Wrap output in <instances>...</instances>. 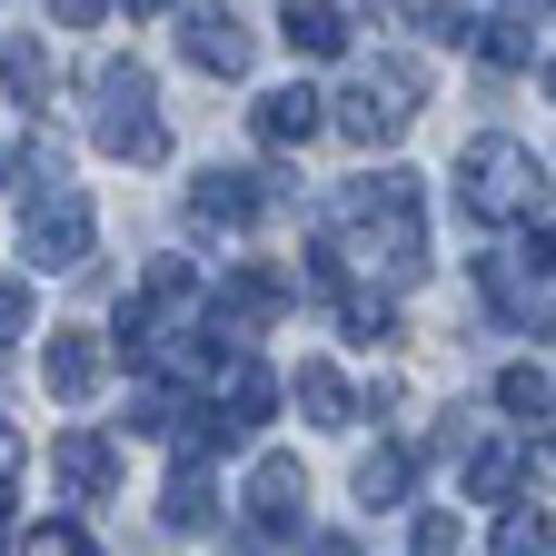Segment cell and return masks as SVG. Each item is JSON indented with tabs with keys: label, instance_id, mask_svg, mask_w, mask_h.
Instances as JSON below:
<instances>
[{
	"label": "cell",
	"instance_id": "484cf974",
	"mask_svg": "<svg viewBox=\"0 0 556 556\" xmlns=\"http://www.w3.org/2000/svg\"><path fill=\"white\" fill-rule=\"evenodd\" d=\"M30 338V278H0V348Z\"/></svg>",
	"mask_w": 556,
	"mask_h": 556
},
{
	"label": "cell",
	"instance_id": "f1b7e54d",
	"mask_svg": "<svg viewBox=\"0 0 556 556\" xmlns=\"http://www.w3.org/2000/svg\"><path fill=\"white\" fill-rule=\"evenodd\" d=\"M11 477H21V428L0 417V486H11Z\"/></svg>",
	"mask_w": 556,
	"mask_h": 556
},
{
	"label": "cell",
	"instance_id": "ba28073f",
	"mask_svg": "<svg viewBox=\"0 0 556 556\" xmlns=\"http://www.w3.org/2000/svg\"><path fill=\"white\" fill-rule=\"evenodd\" d=\"M179 50H189V70H219V80H239V70L258 60V40H249L229 11H189V21H179Z\"/></svg>",
	"mask_w": 556,
	"mask_h": 556
},
{
	"label": "cell",
	"instance_id": "f546056e",
	"mask_svg": "<svg viewBox=\"0 0 556 556\" xmlns=\"http://www.w3.org/2000/svg\"><path fill=\"white\" fill-rule=\"evenodd\" d=\"M527 249H536V268H556V219H546V229H536Z\"/></svg>",
	"mask_w": 556,
	"mask_h": 556
},
{
	"label": "cell",
	"instance_id": "5b68a950",
	"mask_svg": "<svg viewBox=\"0 0 556 556\" xmlns=\"http://www.w3.org/2000/svg\"><path fill=\"white\" fill-rule=\"evenodd\" d=\"M21 249H30V268H80L90 258V189L40 179L21 199Z\"/></svg>",
	"mask_w": 556,
	"mask_h": 556
},
{
	"label": "cell",
	"instance_id": "4fadbf2b",
	"mask_svg": "<svg viewBox=\"0 0 556 556\" xmlns=\"http://www.w3.org/2000/svg\"><path fill=\"white\" fill-rule=\"evenodd\" d=\"M160 517H169V527H208V517H219V477H208V457H179V467H169Z\"/></svg>",
	"mask_w": 556,
	"mask_h": 556
},
{
	"label": "cell",
	"instance_id": "e0dca14e",
	"mask_svg": "<svg viewBox=\"0 0 556 556\" xmlns=\"http://www.w3.org/2000/svg\"><path fill=\"white\" fill-rule=\"evenodd\" d=\"M497 407L517 417V428H546L556 417V378L546 368H497Z\"/></svg>",
	"mask_w": 556,
	"mask_h": 556
},
{
	"label": "cell",
	"instance_id": "52a82bcc",
	"mask_svg": "<svg viewBox=\"0 0 556 556\" xmlns=\"http://www.w3.org/2000/svg\"><path fill=\"white\" fill-rule=\"evenodd\" d=\"M40 378H50V397H100V378H110V338L100 328H50V348H40Z\"/></svg>",
	"mask_w": 556,
	"mask_h": 556
},
{
	"label": "cell",
	"instance_id": "2e32d148",
	"mask_svg": "<svg viewBox=\"0 0 556 556\" xmlns=\"http://www.w3.org/2000/svg\"><path fill=\"white\" fill-rule=\"evenodd\" d=\"M268 407H278V378H268L258 358H239V368H229V397H219V417H229V428L249 438V428H258Z\"/></svg>",
	"mask_w": 556,
	"mask_h": 556
},
{
	"label": "cell",
	"instance_id": "5bb4252c",
	"mask_svg": "<svg viewBox=\"0 0 556 556\" xmlns=\"http://www.w3.org/2000/svg\"><path fill=\"white\" fill-rule=\"evenodd\" d=\"M289 308V278L278 268H229L219 278V318H278Z\"/></svg>",
	"mask_w": 556,
	"mask_h": 556
},
{
	"label": "cell",
	"instance_id": "d6986e66",
	"mask_svg": "<svg viewBox=\"0 0 556 556\" xmlns=\"http://www.w3.org/2000/svg\"><path fill=\"white\" fill-rule=\"evenodd\" d=\"M517 477H527V447L497 438V447H477V457H467V497H517Z\"/></svg>",
	"mask_w": 556,
	"mask_h": 556
},
{
	"label": "cell",
	"instance_id": "7c38bea8",
	"mask_svg": "<svg viewBox=\"0 0 556 556\" xmlns=\"http://www.w3.org/2000/svg\"><path fill=\"white\" fill-rule=\"evenodd\" d=\"M289 397L308 407V428H358V397H348V378H338L328 358H308V368H289Z\"/></svg>",
	"mask_w": 556,
	"mask_h": 556
},
{
	"label": "cell",
	"instance_id": "ffe728a7",
	"mask_svg": "<svg viewBox=\"0 0 556 556\" xmlns=\"http://www.w3.org/2000/svg\"><path fill=\"white\" fill-rule=\"evenodd\" d=\"M477 50H486V70H517V60L536 50V21H527V11H486V21H477Z\"/></svg>",
	"mask_w": 556,
	"mask_h": 556
},
{
	"label": "cell",
	"instance_id": "9a60e30c",
	"mask_svg": "<svg viewBox=\"0 0 556 556\" xmlns=\"http://www.w3.org/2000/svg\"><path fill=\"white\" fill-rule=\"evenodd\" d=\"M278 21H289V50H308V60L348 50V11H328V0H299V11H278Z\"/></svg>",
	"mask_w": 556,
	"mask_h": 556
},
{
	"label": "cell",
	"instance_id": "ac0fdd59",
	"mask_svg": "<svg viewBox=\"0 0 556 556\" xmlns=\"http://www.w3.org/2000/svg\"><path fill=\"white\" fill-rule=\"evenodd\" d=\"M0 80H11L30 110H50V40H30V30H21V40H0Z\"/></svg>",
	"mask_w": 556,
	"mask_h": 556
},
{
	"label": "cell",
	"instance_id": "d4e9b609",
	"mask_svg": "<svg viewBox=\"0 0 556 556\" xmlns=\"http://www.w3.org/2000/svg\"><path fill=\"white\" fill-rule=\"evenodd\" d=\"M407 21H417V40H447V50H467L486 11H457V0H447V11H407Z\"/></svg>",
	"mask_w": 556,
	"mask_h": 556
},
{
	"label": "cell",
	"instance_id": "836d02e7",
	"mask_svg": "<svg viewBox=\"0 0 556 556\" xmlns=\"http://www.w3.org/2000/svg\"><path fill=\"white\" fill-rule=\"evenodd\" d=\"M0 169H11V150H0Z\"/></svg>",
	"mask_w": 556,
	"mask_h": 556
},
{
	"label": "cell",
	"instance_id": "4316f807",
	"mask_svg": "<svg viewBox=\"0 0 556 556\" xmlns=\"http://www.w3.org/2000/svg\"><path fill=\"white\" fill-rule=\"evenodd\" d=\"M407 546H417V556H457V517H438V507H428V517H417V536H407Z\"/></svg>",
	"mask_w": 556,
	"mask_h": 556
},
{
	"label": "cell",
	"instance_id": "83f0119b",
	"mask_svg": "<svg viewBox=\"0 0 556 556\" xmlns=\"http://www.w3.org/2000/svg\"><path fill=\"white\" fill-rule=\"evenodd\" d=\"M21 556H90V536H80V527H70V517H60V527H40V536H30Z\"/></svg>",
	"mask_w": 556,
	"mask_h": 556
},
{
	"label": "cell",
	"instance_id": "277c9868",
	"mask_svg": "<svg viewBox=\"0 0 556 556\" xmlns=\"http://www.w3.org/2000/svg\"><path fill=\"white\" fill-rule=\"evenodd\" d=\"M100 150L110 160H169V129H160V90H150V70L139 60H119V70H100Z\"/></svg>",
	"mask_w": 556,
	"mask_h": 556
},
{
	"label": "cell",
	"instance_id": "30bf717a",
	"mask_svg": "<svg viewBox=\"0 0 556 556\" xmlns=\"http://www.w3.org/2000/svg\"><path fill=\"white\" fill-rule=\"evenodd\" d=\"M318 119H328V100H318L308 80H289V90L258 100V139H268V150H299V139H318Z\"/></svg>",
	"mask_w": 556,
	"mask_h": 556
},
{
	"label": "cell",
	"instance_id": "3957f363",
	"mask_svg": "<svg viewBox=\"0 0 556 556\" xmlns=\"http://www.w3.org/2000/svg\"><path fill=\"white\" fill-rule=\"evenodd\" d=\"M358 150H388V139H407V119H417V70L407 60H368L358 80L338 90V110H328Z\"/></svg>",
	"mask_w": 556,
	"mask_h": 556
},
{
	"label": "cell",
	"instance_id": "603a6c76",
	"mask_svg": "<svg viewBox=\"0 0 556 556\" xmlns=\"http://www.w3.org/2000/svg\"><path fill=\"white\" fill-rule=\"evenodd\" d=\"M179 417H189V407H179L169 388H139V397H129V417H119V428H129V438H169V428H179Z\"/></svg>",
	"mask_w": 556,
	"mask_h": 556
},
{
	"label": "cell",
	"instance_id": "7a4b0ae2",
	"mask_svg": "<svg viewBox=\"0 0 556 556\" xmlns=\"http://www.w3.org/2000/svg\"><path fill=\"white\" fill-rule=\"evenodd\" d=\"M536 199H546V169H536L527 139L486 129V139L457 150V208H467V219H527Z\"/></svg>",
	"mask_w": 556,
	"mask_h": 556
},
{
	"label": "cell",
	"instance_id": "7402d4cb",
	"mask_svg": "<svg viewBox=\"0 0 556 556\" xmlns=\"http://www.w3.org/2000/svg\"><path fill=\"white\" fill-rule=\"evenodd\" d=\"M546 546H556V536H546V517H536V507H507V517H497V536H486V556H546Z\"/></svg>",
	"mask_w": 556,
	"mask_h": 556
},
{
	"label": "cell",
	"instance_id": "9c48e42d",
	"mask_svg": "<svg viewBox=\"0 0 556 556\" xmlns=\"http://www.w3.org/2000/svg\"><path fill=\"white\" fill-rule=\"evenodd\" d=\"M258 208H268L258 169H208V179H189V219H208V229H249Z\"/></svg>",
	"mask_w": 556,
	"mask_h": 556
},
{
	"label": "cell",
	"instance_id": "6da1fadb",
	"mask_svg": "<svg viewBox=\"0 0 556 556\" xmlns=\"http://www.w3.org/2000/svg\"><path fill=\"white\" fill-rule=\"evenodd\" d=\"M348 249H358L378 278H428V199H417V179L407 169H378V179H358L348 189Z\"/></svg>",
	"mask_w": 556,
	"mask_h": 556
},
{
	"label": "cell",
	"instance_id": "1f68e13d",
	"mask_svg": "<svg viewBox=\"0 0 556 556\" xmlns=\"http://www.w3.org/2000/svg\"><path fill=\"white\" fill-rule=\"evenodd\" d=\"M0 546H11V486H0Z\"/></svg>",
	"mask_w": 556,
	"mask_h": 556
},
{
	"label": "cell",
	"instance_id": "d6a6232c",
	"mask_svg": "<svg viewBox=\"0 0 556 556\" xmlns=\"http://www.w3.org/2000/svg\"><path fill=\"white\" fill-rule=\"evenodd\" d=\"M546 100H556V60H546Z\"/></svg>",
	"mask_w": 556,
	"mask_h": 556
},
{
	"label": "cell",
	"instance_id": "8fae6325",
	"mask_svg": "<svg viewBox=\"0 0 556 556\" xmlns=\"http://www.w3.org/2000/svg\"><path fill=\"white\" fill-rule=\"evenodd\" d=\"M50 477L70 486V497H110V438H100V428H70V438L50 447Z\"/></svg>",
	"mask_w": 556,
	"mask_h": 556
},
{
	"label": "cell",
	"instance_id": "4dcf8cb0",
	"mask_svg": "<svg viewBox=\"0 0 556 556\" xmlns=\"http://www.w3.org/2000/svg\"><path fill=\"white\" fill-rule=\"evenodd\" d=\"M308 556H358V546H348V536H318V546H308Z\"/></svg>",
	"mask_w": 556,
	"mask_h": 556
},
{
	"label": "cell",
	"instance_id": "cb8c5ba5",
	"mask_svg": "<svg viewBox=\"0 0 556 556\" xmlns=\"http://www.w3.org/2000/svg\"><path fill=\"white\" fill-rule=\"evenodd\" d=\"M338 318H348V338H397V308H388V299H368V289H348V299H338Z\"/></svg>",
	"mask_w": 556,
	"mask_h": 556
},
{
	"label": "cell",
	"instance_id": "8992f818",
	"mask_svg": "<svg viewBox=\"0 0 556 556\" xmlns=\"http://www.w3.org/2000/svg\"><path fill=\"white\" fill-rule=\"evenodd\" d=\"M308 527V467L299 457H258L249 467V536L278 546V536H299Z\"/></svg>",
	"mask_w": 556,
	"mask_h": 556
},
{
	"label": "cell",
	"instance_id": "44dd1931",
	"mask_svg": "<svg viewBox=\"0 0 556 556\" xmlns=\"http://www.w3.org/2000/svg\"><path fill=\"white\" fill-rule=\"evenodd\" d=\"M407 497V447H368L358 457V507H397Z\"/></svg>",
	"mask_w": 556,
	"mask_h": 556
}]
</instances>
